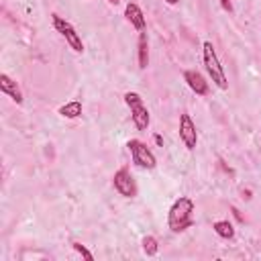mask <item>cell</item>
Returning a JSON list of instances; mask_svg holds the SVG:
<instances>
[{
    "label": "cell",
    "instance_id": "7c38bea8",
    "mask_svg": "<svg viewBox=\"0 0 261 261\" xmlns=\"http://www.w3.org/2000/svg\"><path fill=\"white\" fill-rule=\"evenodd\" d=\"M59 114L63 118H77L82 114V102L80 100H73V102H67L59 108Z\"/></svg>",
    "mask_w": 261,
    "mask_h": 261
},
{
    "label": "cell",
    "instance_id": "2e32d148",
    "mask_svg": "<svg viewBox=\"0 0 261 261\" xmlns=\"http://www.w3.org/2000/svg\"><path fill=\"white\" fill-rule=\"evenodd\" d=\"M220 4H222V8H224L226 12H230V10H232V4H230V0H220Z\"/></svg>",
    "mask_w": 261,
    "mask_h": 261
},
{
    "label": "cell",
    "instance_id": "6da1fadb",
    "mask_svg": "<svg viewBox=\"0 0 261 261\" xmlns=\"http://www.w3.org/2000/svg\"><path fill=\"white\" fill-rule=\"evenodd\" d=\"M192 212H194V202L188 196H179L167 214V224L173 232H181L188 226H192Z\"/></svg>",
    "mask_w": 261,
    "mask_h": 261
},
{
    "label": "cell",
    "instance_id": "52a82bcc",
    "mask_svg": "<svg viewBox=\"0 0 261 261\" xmlns=\"http://www.w3.org/2000/svg\"><path fill=\"white\" fill-rule=\"evenodd\" d=\"M112 186H114V190H116L120 196H124V198H133V196L137 194V186H135V179H133V175L128 173V169H118V171L114 173V177H112Z\"/></svg>",
    "mask_w": 261,
    "mask_h": 261
},
{
    "label": "cell",
    "instance_id": "ba28073f",
    "mask_svg": "<svg viewBox=\"0 0 261 261\" xmlns=\"http://www.w3.org/2000/svg\"><path fill=\"white\" fill-rule=\"evenodd\" d=\"M184 80H186V84L190 86V90H192L194 94H198V96H206V94H208V82L204 80V75H202L200 71H196V69H186V71H184Z\"/></svg>",
    "mask_w": 261,
    "mask_h": 261
},
{
    "label": "cell",
    "instance_id": "30bf717a",
    "mask_svg": "<svg viewBox=\"0 0 261 261\" xmlns=\"http://www.w3.org/2000/svg\"><path fill=\"white\" fill-rule=\"evenodd\" d=\"M124 16H126V20H128L137 31H145V14H143V10H141L135 2H128V4L124 6Z\"/></svg>",
    "mask_w": 261,
    "mask_h": 261
},
{
    "label": "cell",
    "instance_id": "8992f818",
    "mask_svg": "<svg viewBox=\"0 0 261 261\" xmlns=\"http://www.w3.org/2000/svg\"><path fill=\"white\" fill-rule=\"evenodd\" d=\"M179 139L186 145V149L194 151L196 143H198V133H196V124L192 120L190 114H181L179 116Z\"/></svg>",
    "mask_w": 261,
    "mask_h": 261
},
{
    "label": "cell",
    "instance_id": "5bb4252c",
    "mask_svg": "<svg viewBox=\"0 0 261 261\" xmlns=\"http://www.w3.org/2000/svg\"><path fill=\"white\" fill-rule=\"evenodd\" d=\"M143 251H145L149 257H153V255L157 253V241H155V237L147 234V237L143 239Z\"/></svg>",
    "mask_w": 261,
    "mask_h": 261
},
{
    "label": "cell",
    "instance_id": "4fadbf2b",
    "mask_svg": "<svg viewBox=\"0 0 261 261\" xmlns=\"http://www.w3.org/2000/svg\"><path fill=\"white\" fill-rule=\"evenodd\" d=\"M212 228L220 239H232L234 237V228H232V224L228 220H218V222H214Z\"/></svg>",
    "mask_w": 261,
    "mask_h": 261
},
{
    "label": "cell",
    "instance_id": "5b68a950",
    "mask_svg": "<svg viewBox=\"0 0 261 261\" xmlns=\"http://www.w3.org/2000/svg\"><path fill=\"white\" fill-rule=\"evenodd\" d=\"M53 27H55V31L67 41V45L75 51V53H82L84 51V43H82V37L75 33V29L71 27V22H67L65 18H61V16H57V14H53Z\"/></svg>",
    "mask_w": 261,
    "mask_h": 261
},
{
    "label": "cell",
    "instance_id": "9c48e42d",
    "mask_svg": "<svg viewBox=\"0 0 261 261\" xmlns=\"http://www.w3.org/2000/svg\"><path fill=\"white\" fill-rule=\"evenodd\" d=\"M0 90H2V94L10 96V100H14L16 104H20V102H22L20 88L16 86V82H14L8 73H2V75H0Z\"/></svg>",
    "mask_w": 261,
    "mask_h": 261
},
{
    "label": "cell",
    "instance_id": "8fae6325",
    "mask_svg": "<svg viewBox=\"0 0 261 261\" xmlns=\"http://www.w3.org/2000/svg\"><path fill=\"white\" fill-rule=\"evenodd\" d=\"M149 65V39L145 31H139V67L145 69Z\"/></svg>",
    "mask_w": 261,
    "mask_h": 261
},
{
    "label": "cell",
    "instance_id": "7a4b0ae2",
    "mask_svg": "<svg viewBox=\"0 0 261 261\" xmlns=\"http://www.w3.org/2000/svg\"><path fill=\"white\" fill-rule=\"evenodd\" d=\"M202 59H204V67H206L210 80L216 84V88L226 90L228 88V80H226V73H224V69L220 65V59H218V55L214 51V45L210 41L202 43Z\"/></svg>",
    "mask_w": 261,
    "mask_h": 261
},
{
    "label": "cell",
    "instance_id": "9a60e30c",
    "mask_svg": "<svg viewBox=\"0 0 261 261\" xmlns=\"http://www.w3.org/2000/svg\"><path fill=\"white\" fill-rule=\"evenodd\" d=\"M73 249H75V251H77L82 257H86V259H90V261L94 259V255H92V253H90V251H88L84 245H80V243H73Z\"/></svg>",
    "mask_w": 261,
    "mask_h": 261
},
{
    "label": "cell",
    "instance_id": "3957f363",
    "mask_svg": "<svg viewBox=\"0 0 261 261\" xmlns=\"http://www.w3.org/2000/svg\"><path fill=\"white\" fill-rule=\"evenodd\" d=\"M124 102H126V106L130 108V118H133L135 126H137L139 130H147L151 118H149L147 106L143 104V98H141L137 92H126V94H124Z\"/></svg>",
    "mask_w": 261,
    "mask_h": 261
},
{
    "label": "cell",
    "instance_id": "e0dca14e",
    "mask_svg": "<svg viewBox=\"0 0 261 261\" xmlns=\"http://www.w3.org/2000/svg\"><path fill=\"white\" fill-rule=\"evenodd\" d=\"M165 2H167V4H177L179 0H165Z\"/></svg>",
    "mask_w": 261,
    "mask_h": 261
},
{
    "label": "cell",
    "instance_id": "277c9868",
    "mask_svg": "<svg viewBox=\"0 0 261 261\" xmlns=\"http://www.w3.org/2000/svg\"><path fill=\"white\" fill-rule=\"evenodd\" d=\"M126 147H128V151H130V155H133V163H135L137 167L153 169V167L157 165L155 155L147 149V145H145L143 141H139V139H130Z\"/></svg>",
    "mask_w": 261,
    "mask_h": 261
}]
</instances>
